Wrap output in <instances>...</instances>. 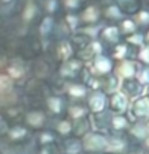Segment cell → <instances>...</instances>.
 Masks as SVG:
<instances>
[{
	"instance_id": "1",
	"label": "cell",
	"mask_w": 149,
	"mask_h": 154,
	"mask_svg": "<svg viewBox=\"0 0 149 154\" xmlns=\"http://www.w3.org/2000/svg\"><path fill=\"white\" fill-rule=\"evenodd\" d=\"M83 150L88 153H107L110 138L105 137L101 132H89L83 138Z\"/></svg>"
},
{
	"instance_id": "2",
	"label": "cell",
	"mask_w": 149,
	"mask_h": 154,
	"mask_svg": "<svg viewBox=\"0 0 149 154\" xmlns=\"http://www.w3.org/2000/svg\"><path fill=\"white\" fill-rule=\"evenodd\" d=\"M121 93H124L130 98H136V97H140L142 93H143V85L139 81H135V79L129 78V79H126L124 82L121 84Z\"/></svg>"
},
{
	"instance_id": "3",
	"label": "cell",
	"mask_w": 149,
	"mask_h": 154,
	"mask_svg": "<svg viewBox=\"0 0 149 154\" xmlns=\"http://www.w3.org/2000/svg\"><path fill=\"white\" fill-rule=\"evenodd\" d=\"M88 106L91 109V112L95 115V113H101L105 110V106H107V97L103 93H92L88 98Z\"/></svg>"
},
{
	"instance_id": "4",
	"label": "cell",
	"mask_w": 149,
	"mask_h": 154,
	"mask_svg": "<svg viewBox=\"0 0 149 154\" xmlns=\"http://www.w3.org/2000/svg\"><path fill=\"white\" fill-rule=\"evenodd\" d=\"M132 112L138 119H148L149 120V97H139L133 103Z\"/></svg>"
},
{
	"instance_id": "5",
	"label": "cell",
	"mask_w": 149,
	"mask_h": 154,
	"mask_svg": "<svg viewBox=\"0 0 149 154\" xmlns=\"http://www.w3.org/2000/svg\"><path fill=\"white\" fill-rule=\"evenodd\" d=\"M110 106L111 109L117 112V113H123L127 110V106H129V97H127L124 93H114L111 94V98H110Z\"/></svg>"
},
{
	"instance_id": "6",
	"label": "cell",
	"mask_w": 149,
	"mask_h": 154,
	"mask_svg": "<svg viewBox=\"0 0 149 154\" xmlns=\"http://www.w3.org/2000/svg\"><path fill=\"white\" fill-rule=\"evenodd\" d=\"M83 150V142L78 138H72L63 142V153L64 154H80Z\"/></svg>"
},
{
	"instance_id": "7",
	"label": "cell",
	"mask_w": 149,
	"mask_h": 154,
	"mask_svg": "<svg viewBox=\"0 0 149 154\" xmlns=\"http://www.w3.org/2000/svg\"><path fill=\"white\" fill-rule=\"evenodd\" d=\"M25 119H26L28 125H31V126H34V128H40V126H43V123H44V115H43L41 112H38V110L29 112Z\"/></svg>"
},
{
	"instance_id": "8",
	"label": "cell",
	"mask_w": 149,
	"mask_h": 154,
	"mask_svg": "<svg viewBox=\"0 0 149 154\" xmlns=\"http://www.w3.org/2000/svg\"><path fill=\"white\" fill-rule=\"evenodd\" d=\"M111 68H113V65H111V62L108 59L100 57V59L95 60V66H94L95 73H108L111 71Z\"/></svg>"
},
{
	"instance_id": "9",
	"label": "cell",
	"mask_w": 149,
	"mask_h": 154,
	"mask_svg": "<svg viewBox=\"0 0 149 154\" xmlns=\"http://www.w3.org/2000/svg\"><path fill=\"white\" fill-rule=\"evenodd\" d=\"M111 128L114 131H124L129 128V120L126 116L123 115H117L113 116V122H111Z\"/></svg>"
},
{
	"instance_id": "10",
	"label": "cell",
	"mask_w": 149,
	"mask_h": 154,
	"mask_svg": "<svg viewBox=\"0 0 149 154\" xmlns=\"http://www.w3.org/2000/svg\"><path fill=\"white\" fill-rule=\"evenodd\" d=\"M118 72H120V75H121L124 79H129V78H132V76L136 73V66H135V63H132V62H126V63H123V65L118 68Z\"/></svg>"
},
{
	"instance_id": "11",
	"label": "cell",
	"mask_w": 149,
	"mask_h": 154,
	"mask_svg": "<svg viewBox=\"0 0 149 154\" xmlns=\"http://www.w3.org/2000/svg\"><path fill=\"white\" fill-rule=\"evenodd\" d=\"M67 93L75 98H83L86 95V87H83L80 84H72L67 88Z\"/></svg>"
},
{
	"instance_id": "12",
	"label": "cell",
	"mask_w": 149,
	"mask_h": 154,
	"mask_svg": "<svg viewBox=\"0 0 149 154\" xmlns=\"http://www.w3.org/2000/svg\"><path fill=\"white\" fill-rule=\"evenodd\" d=\"M57 132L60 135H63V137H66V135H70L72 134V131H73V125H72V122L67 120V119H63V120H58L57 123Z\"/></svg>"
},
{
	"instance_id": "13",
	"label": "cell",
	"mask_w": 149,
	"mask_h": 154,
	"mask_svg": "<svg viewBox=\"0 0 149 154\" xmlns=\"http://www.w3.org/2000/svg\"><path fill=\"white\" fill-rule=\"evenodd\" d=\"M47 106L53 113H60L63 110V101L58 97H50L47 100Z\"/></svg>"
},
{
	"instance_id": "14",
	"label": "cell",
	"mask_w": 149,
	"mask_h": 154,
	"mask_svg": "<svg viewBox=\"0 0 149 154\" xmlns=\"http://www.w3.org/2000/svg\"><path fill=\"white\" fill-rule=\"evenodd\" d=\"M26 132H28V129L23 128V126H13V128L9 129V137L13 141H18V140H21L26 135Z\"/></svg>"
},
{
	"instance_id": "15",
	"label": "cell",
	"mask_w": 149,
	"mask_h": 154,
	"mask_svg": "<svg viewBox=\"0 0 149 154\" xmlns=\"http://www.w3.org/2000/svg\"><path fill=\"white\" fill-rule=\"evenodd\" d=\"M69 115L72 119H80V118H85V115H86V110L83 109L82 106H72L69 109Z\"/></svg>"
},
{
	"instance_id": "16",
	"label": "cell",
	"mask_w": 149,
	"mask_h": 154,
	"mask_svg": "<svg viewBox=\"0 0 149 154\" xmlns=\"http://www.w3.org/2000/svg\"><path fill=\"white\" fill-rule=\"evenodd\" d=\"M138 81L142 85H149V69H142L138 73Z\"/></svg>"
},
{
	"instance_id": "17",
	"label": "cell",
	"mask_w": 149,
	"mask_h": 154,
	"mask_svg": "<svg viewBox=\"0 0 149 154\" xmlns=\"http://www.w3.org/2000/svg\"><path fill=\"white\" fill-rule=\"evenodd\" d=\"M54 141V137L50 134V132H43L41 134V137H40V142L43 144V145H48V144H51V142Z\"/></svg>"
},
{
	"instance_id": "18",
	"label": "cell",
	"mask_w": 149,
	"mask_h": 154,
	"mask_svg": "<svg viewBox=\"0 0 149 154\" xmlns=\"http://www.w3.org/2000/svg\"><path fill=\"white\" fill-rule=\"evenodd\" d=\"M38 154H51V153H50V150H47V148H43V150H41V151H40Z\"/></svg>"
},
{
	"instance_id": "19",
	"label": "cell",
	"mask_w": 149,
	"mask_h": 154,
	"mask_svg": "<svg viewBox=\"0 0 149 154\" xmlns=\"http://www.w3.org/2000/svg\"><path fill=\"white\" fill-rule=\"evenodd\" d=\"M145 142H146V147H148V150H149V137L145 140Z\"/></svg>"
},
{
	"instance_id": "20",
	"label": "cell",
	"mask_w": 149,
	"mask_h": 154,
	"mask_svg": "<svg viewBox=\"0 0 149 154\" xmlns=\"http://www.w3.org/2000/svg\"><path fill=\"white\" fill-rule=\"evenodd\" d=\"M89 154H101V153H89Z\"/></svg>"
}]
</instances>
